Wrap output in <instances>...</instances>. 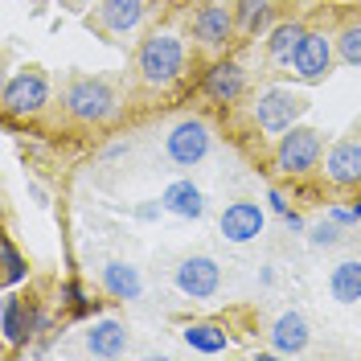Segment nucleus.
<instances>
[{"instance_id": "1", "label": "nucleus", "mask_w": 361, "mask_h": 361, "mask_svg": "<svg viewBox=\"0 0 361 361\" xmlns=\"http://www.w3.org/2000/svg\"><path fill=\"white\" fill-rule=\"evenodd\" d=\"M135 70L148 87H173L185 70V45H180L177 33L169 29H157L140 42V54H135Z\"/></svg>"}, {"instance_id": "2", "label": "nucleus", "mask_w": 361, "mask_h": 361, "mask_svg": "<svg viewBox=\"0 0 361 361\" xmlns=\"http://www.w3.org/2000/svg\"><path fill=\"white\" fill-rule=\"evenodd\" d=\"M320 157H324V144H320V132L312 128H288L275 144V169L283 177H308L312 169H320Z\"/></svg>"}, {"instance_id": "3", "label": "nucleus", "mask_w": 361, "mask_h": 361, "mask_svg": "<svg viewBox=\"0 0 361 361\" xmlns=\"http://www.w3.org/2000/svg\"><path fill=\"white\" fill-rule=\"evenodd\" d=\"M304 111H308V99H304L300 90H292V87L263 90V94L255 99V107H250L259 132H267V135H283L288 128H295V119H300Z\"/></svg>"}, {"instance_id": "4", "label": "nucleus", "mask_w": 361, "mask_h": 361, "mask_svg": "<svg viewBox=\"0 0 361 361\" xmlns=\"http://www.w3.org/2000/svg\"><path fill=\"white\" fill-rule=\"evenodd\" d=\"M62 103H66V111L78 119V123H107L119 107V99H115V90L103 82V78H74L62 94Z\"/></svg>"}, {"instance_id": "5", "label": "nucleus", "mask_w": 361, "mask_h": 361, "mask_svg": "<svg viewBox=\"0 0 361 361\" xmlns=\"http://www.w3.org/2000/svg\"><path fill=\"white\" fill-rule=\"evenodd\" d=\"M209 144H214V132H209V123H205L202 115H185L177 119L169 135H164V152L173 164L180 169H193V164H202L205 152H209Z\"/></svg>"}, {"instance_id": "6", "label": "nucleus", "mask_w": 361, "mask_h": 361, "mask_svg": "<svg viewBox=\"0 0 361 361\" xmlns=\"http://www.w3.org/2000/svg\"><path fill=\"white\" fill-rule=\"evenodd\" d=\"M0 103H4V115H8V119L45 111V103H49V78H45L42 70H21V74H13V78L4 82Z\"/></svg>"}, {"instance_id": "7", "label": "nucleus", "mask_w": 361, "mask_h": 361, "mask_svg": "<svg viewBox=\"0 0 361 361\" xmlns=\"http://www.w3.org/2000/svg\"><path fill=\"white\" fill-rule=\"evenodd\" d=\"M333 58H337V45L329 42L324 33H312V29H308L288 66H292V74L300 78V82H320V78H329Z\"/></svg>"}, {"instance_id": "8", "label": "nucleus", "mask_w": 361, "mask_h": 361, "mask_svg": "<svg viewBox=\"0 0 361 361\" xmlns=\"http://www.w3.org/2000/svg\"><path fill=\"white\" fill-rule=\"evenodd\" d=\"M177 288L189 300H209V295H218V288H222V267L209 255H189V259L177 263Z\"/></svg>"}, {"instance_id": "9", "label": "nucleus", "mask_w": 361, "mask_h": 361, "mask_svg": "<svg viewBox=\"0 0 361 361\" xmlns=\"http://www.w3.org/2000/svg\"><path fill=\"white\" fill-rule=\"evenodd\" d=\"M324 177L337 189H361V140L345 135L324 152Z\"/></svg>"}, {"instance_id": "10", "label": "nucleus", "mask_w": 361, "mask_h": 361, "mask_svg": "<svg viewBox=\"0 0 361 361\" xmlns=\"http://www.w3.org/2000/svg\"><path fill=\"white\" fill-rule=\"evenodd\" d=\"M222 234L230 243H250V238H259L263 234V226H267V214H263V205L259 202H230L222 209Z\"/></svg>"}, {"instance_id": "11", "label": "nucleus", "mask_w": 361, "mask_h": 361, "mask_svg": "<svg viewBox=\"0 0 361 361\" xmlns=\"http://www.w3.org/2000/svg\"><path fill=\"white\" fill-rule=\"evenodd\" d=\"M202 90L214 103H238L243 90H247V70L238 66V62H214V66L205 70Z\"/></svg>"}, {"instance_id": "12", "label": "nucleus", "mask_w": 361, "mask_h": 361, "mask_svg": "<svg viewBox=\"0 0 361 361\" xmlns=\"http://www.w3.org/2000/svg\"><path fill=\"white\" fill-rule=\"evenodd\" d=\"M308 341H312V329H308L304 312L275 316V324H271V353L295 357V353H304V349H308Z\"/></svg>"}, {"instance_id": "13", "label": "nucleus", "mask_w": 361, "mask_h": 361, "mask_svg": "<svg viewBox=\"0 0 361 361\" xmlns=\"http://www.w3.org/2000/svg\"><path fill=\"white\" fill-rule=\"evenodd\" d=\"M234 29H238V21H234V13H226L222 4H205V8L193 13V37L202 45H209V49L226 45L234 37Z\"/></svg>"}, {"instance_id": "14", "label": "nucleus", "mask_w": 361, "mask_h": 361, "mask_svg": "<svg viewBox=\"0 0 361 361\" xmlns=\"http://www.w3.org/2000/svg\"><path fill=\"white\" fill-rule=\"evenodd\" d=\"M0 337L8 349H21L25 341L33 337V304H25L17 295H4L0 304Z\"/></svg>"}, {"instance_id": "15", "label": "nucleus", "mask_w": 361, "mask_h": 361, "mask_svg": "<svg viewBox=\"0 0 361 361\" xmlns=\"http://www.w3.org/2000/svg\"><path fill=\"white\" fill-rule=\"evenodd\" d=\"M128 349V324L115 320V316H103L87 329V353L90 357H119Z\"/></svg>"}, {"instance_id": "16", "label": "nucleus", "mask_w": 361, "mask_h": 361, "mask_svg": "<svg viewBox=\"0 0 361 361\" xmlns=\"http://www.w3.org/2000/svg\"><path fill=\"white\" fill-rule=\"evenodd\" d=\"M99 21H103L107 33L128 37L144 21V0H99Z\"/></svg>"}, {"instance_id": "17", "label": "nucleus", "mask_w": 361, "mask_h": 361, "mask_svg": "<svg viewBox=\"0 0 361 361\" xmlns=\"http://www.w3.org/2000/svg\"><path fill=\"white\" fill-rule=\"evenodd\" d=\"M103 288H107V295H111V300H140V295H144L140 267L123 263V259L103 263Z\"/></svg>"}, {"instance_id": "18", "label": "nucleus", "mask_w": 361, "mask_h": 361, "mask_svg": "<svg viewBox=\"0 0 361 361\" xmlns=\"http://www.w3.org/2000/svg\"><path fill=\"white\" fill-rule=\"evenodd\" d=\"M180 337H185V345H189L193 353H205V357L226 353V345H230V333H226L222 324H214V320H193V324H185Z\"/></svg>"}, {"instance_id": "19", "label": "nucleus", "mask_w": 361, "mask_h": 361, "mask_svg": "<svg viewBox=\"0 0 361 361\" xmlns=\"http://www.w3.org/2000/svg\"><path fill=\"white\" fill-rule=\"evenodd\" d=\"M160 202H164L169 214H177V218H202L205 214V197L193 180H173V185L160 193Z\"/></svg>"}, {"instance_id": "20", "label": "nucleus", "mask_w": 361, "mask_h": 361, "mask_svg": "<svg viewBox=\"0 0 361 361\" xmlns=\"http://www.w3.org/2000/svg\"><path fill=\"white\" fill-rule=\"evenodd\" d=\"M329 292L337 304H357L361 300V259H345L329 275Z\"/></svg>"}, {"instance_id": "21", "label": "nucleus", "mask_w": 361, "mask_h": 361, "mask_svg": "<svg viewBox=\"0 0 361 361\" xmlns=\"http://www.w3.org/2000/svg\"><path fill=\"white\" fill-rule=\"evenodd\" d=\"M234 21H238L243 33L259 37V33H267L271 21H275V4H271V0H238V4H234Z\"/></svg>"}, {"instance_id": "22", "label": "nucleus", "mask_w": 361, "mask_h": 361, "mask_svg": "<svg viewBox=\"0 0 361 361\" xmlns=\"http://www.w3.org/2000/svg\"><path fill=\"white\" fill-rule=\"evenodd\" d=\"M304 33H308V29H304L300 21H279V25H271V37H267L271 62H292V54L300 49Z\"/></svg>"}, {"instance_id": "23", "label": "nucleus", "mask_w": 361, "mask_h": 361, "mask_svg": "<svg viewBox=\"0 0 361 361\" xmlns=\"http://www.w3.org/2000/svg\"><path fill=\"white\" fill-rule=\"evenodd\" d=\"M0 279H4V288H17L21 279H29V259H25L17 243L13 238H0Z\"/></svg>"}, {"instance_id": "24", "label": "nucleus", "mask_w": 361, "mask_h": 361, "mask_svg": "<svg viewBox=\"0 0 361 361\" xmlns=\"http://www.w3.org/2000/svg\"><path fill=\"white\" fill-rule=\"evenodd\" d=\"M62 304L70 308L74 320H87V316L103 312V300H87V292H82V283H78V279H66V283H62Z\"/></svg>"}, {"instance_id": "25", "label": "nucleus", "mask_w": 361, "mask_h": 361, "mask_svg": "<svg viewBox=\"0 0 361 361\" xmlns=\"http://www.w3.org/2000/svg\"><path fill=\"white\" fill-rule=\"evenodd\" d=\"M337 58L345 62V66H357L361 70V21L345 25L337 33Z\"/></svg>"}, {"instance_id": "26", "label": "nucleus", "mask_w": 361, "mask_h": 361, "mask_svg": "<svg viewBox=\"0 0 361 361\" xmlns=\"http://www.w3.org/2000/svg\"><path fill=\"white\" fill-rule=\"evenodd\" d=\"M308 243L312 247H333V243H341V222H316V226H308Z\"/></svg>"}, {"instance_id": "27", "label": "nucleus", "mask_w": 361, "mask_h": 361, "mask_svg": "<svg viewBox=\"0 0 361 361\" xmlns=\"http://www.w3.org/2000/svg\"><path fill=\"white\" fill-rule=\"evenodd\" d=\"M329 218H333V222H341V226H353V222H357L353 205H349V209H341V205H337V209H329Z\"/></svg>"}, {"instance_id": "28", "label": "nucleus", "mask_w": 361, "mask_h": 361, "mask_svg": "<svg viewBox=\"0 0 361 361\" xmlns=\"http://www.w3.org/2000/svg\"><path fill=\"white\" fill-rule=\"evenodd\" d=\"M267 205H271V209H275V214H279V218L288 214V197H283L279 189H271V193H267Z\"/></svg>"}, {"instance_id": "29", "label": "nucleus", "mask_w": 361, "mask_h": 361, "mask_svg": "<svg viewBox=\"0 0 361 361\" xmlns=\"http://www.w3.org/2000/svg\"><path fill=\"white\" fill-rule=\"evenodd\" d=\"M283 222H288V230H308V222H304L295 209H288V214H283Z\"/></svg>"}, {"instance_id": "30", "label": "nucleus", "mask_w": 361, "mask_h": 361, "mask_svg": "<svg viewBox=\"0 0 361 361\" xmlns=\"http://www.w3.org/2000/svg\"><path fill=\"white\" fill-rule=\"evenodd\" d=\"M160 209H164V202H157V205H140V209H135V214H140V218H144V222H148V218H157Z\"/></svg>"}, {"instance_id": "31", "label": "nucleus", "mask_w": 361, "mask_h": 361, "mask_svg": "<svg viewBox=\"0 0 361 361\" xmlns=\"http://www.w3.org/2000/svg\"><path fill=\"white\" fill-rule=\"evenodd\" d=\"M353 214H357V222H361V202H353Z\"/></svg>"}, {"instance_id": "32", "label": "nucleus", "mask_w": 361, "mask_h": 361, "mask_svg": "<svg viewBox=\"0 0 361 361\" xmlns=\"http://www.w3.org/2000/svg\"><path fill=\"white\" fill-rule=\"evenodd\" d=\"M70 4H87V0H70Z\"/></svg>"}]
</instances>
